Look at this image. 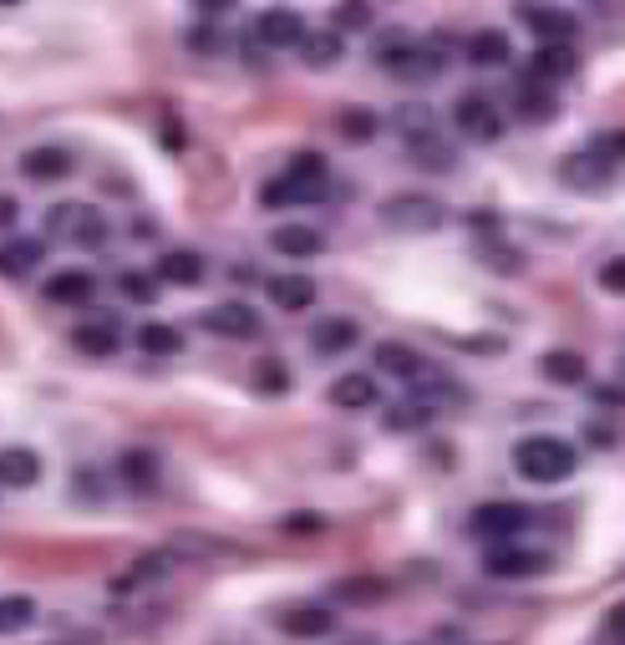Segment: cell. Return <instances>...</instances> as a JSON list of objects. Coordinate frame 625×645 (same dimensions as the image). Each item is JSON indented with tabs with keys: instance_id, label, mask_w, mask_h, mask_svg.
Instances as JSON below:
<instances>
[{
	"instance_id": "obj_31",
	"label": "cell",
	"mask_w": 625,
	"mask_h": 645,
	"mask_svg": "<svg viewBox=\"0 0 625 645\" xmlns=\"http://www.w3.org/2000/svg\"><path fill=\"white\" fill-rule=\"evenodd\" d=\"M372 5H366V0H336V5H330V31H336V36H346V31H372Z\"/></svg>"
},
{
	"instance_id": "obj_5",
	"label": "cell",
	"mask_w": 625,
	"mask_h": 645,
	"mask_svg": "<svg viewBox=\"0 0 625 645\" xmlns=\"http://www.w3.org/2000/svg\"><path fill=\"white\" fill-rule=\"evenodd\" d=\"M483 570H489L493 580H529V574L550 570V559L539 554V549H519L514 539H504V544H493V549H489Z\"/></svg>"
},
{
	"instance_id": "obj_37",
	"label": "cell",
	"mask_w": 625,
	"mask_h": 645,
	"mask_svg": "<svg viewBox=\"0 0 625 645\" xmlns=\"http://www.w3.org/2000/svg\"><path fill=\"white\" fill-rule=\"evenodd\" d=\"M118 285H122V295H128V300H137V306H153V300H158V279H153V275H137V270H128Z\"/></svg>"
},
{
	"instance_id": "obj_9",
	"label": "cell",
	"mask_w": 625,
	"mask_h": 645,
	"mask_svg": "<svg viewBox=\"0 0 625 645\" xmlns=\"http://www.w3.org/2000/svg\"><path fill=\"white\" fill-rule=\"evenodd\" d=\"M458 128H462V138H473V143H493V138H504V112H498L489 97H462Z\"/></svg>"
},
{
	"instance_id": "obj_15",
	"label": "cell",
	"mask_w": 625,
	"mask_h": 645,
	"mask_svg": "<svg viewBox=\"0 0 625 645\" xmlns=\"http://www.w3.org/2000/svg\"><path fill=\"white\" fill-rule=\"evenodd\" d=\"M269 244H275V254H285V260H311V254H321L326 239L315 235L311 224H280V229L269 235Z\"/></svg>"
},
{
	"instance_id": "obj_41",
	"label": "cell",
	"mask_w": 625,
	"mask_h": 645,
	"mask_svg": "<svg viewBox=\"0 0 625 645\" xmlns=\"http://www.w3.org/2000/svg\"><path fill=\"white\" fill-rule=\"evenodd\" d=\"M600 285L611 295H621L625 290V260H605V270H600Z\"/></svg>"
},
{
	"instance_id": "obj_13",
	"label": "cell",
	"mask_w": 625,
	"mask_h": 645,
	"mask_svg": "<svg viewBox=\"0 0 625 645\" xmlns=\"http://www.w3.org/2000/svg\"><path fill=\"white\" fill-rule=\"evenodd\" d=\"M361 341V331H357V321H346V315H326V321H315V331H311V346L321 356H341V351H351Z\"/></svg>"
},
{
	"instance_id": "obj_8",
	"label": "cell",
	"mask_w": 625,
	"mask_h": 645,
	"mask_svg": "<svg viewBox=\"0 0 625 645\" xmlns=\"http://www.w3.org/2000/svg\"><path fill=\"white\" fill-rule=\"evenodd\" d=\"M300 36H305V21L296 11H285V5H275V11L254 21V41L269 46V51H290V46H300Z\"/></svg>"
},
{
	"instance_id": "obj_47",
	"label": "cell",
	"mask_w": 625,
	"mask_h": 645,
	"mask_svg": "<svg viewBox=\"0 0 625 645\" xmlns=\"http://www.w3.org/2000/svg\"><path fill=\"white\" fill-rule=\"evenodd\" d=\"M600 5H605V0H600Z\"/></svg>"
},
{
	"instance_id": "obj_17",
	"label": "cell",
	"mask_w": 625,
	"mask_h": 645,
	"mask_svg": "<svg viewBox=\"0 0 625 645\" xmlns=\"http://www.w3.org/2000/svg\"><path fill=\"white\" fill-rule=\"evenodd\" d=\"M539 377L544 382H560V386H580L590 377V361L580 351H544L539 356Z\"/></svg>"
},
{
	"instance_id": "obj_34",
	"label": "cell",
	"mask_w": 625,
	"mask_h": 645,
	"mask_svg": "<svg viewBox=\"0 0 625 645\" xmlns=\"http://www.w3.org/2000/svg\"><path fill=\"white\" fill-rule=\"evenodd\" d=\"M31 616H36V605H31L26 595H5V600H0V635L31 625Z\"/></svg>"
},
{
	"instance_id": "obj_26",
	"label": "cell",
	"mask_w": 625,
	"mask_h": 645,
	"mask_svg": "<svg viewBox=\"0 0 625 645\" xmlns=\"http://www.w3.org/2000/svg\"><path fill=\"white\" fill-rule=\"evenodd\" d=\"M462 57L473 61V67H504L508 61V36L504 31H473V36L462 41Z\"/></svg>"
},
{
	"instance_id": "obj_39",
	"label": "cell",
	"mask_w": 625,
	"mask_h": 645,
	"mask_svg": "<svg viewBox=\"0 0 625 645\" xmlns=\"http://www.w3.org/2000/svg\"><path fill=\"white\" fill-rule=\"evenodd\" d=\"M428 417H432L428 402H407V407H392L387 411V427H392V432H407V427H422Z\"/></svg>"
},
{
	"instance_id": "obj_20",
	"label": "cell",
	"mask_w": 625,
	"mask_h": 645,
	"mask_svg": "<svg viewBox=\"0 0 625 645\" xmlns=\"http://www.w3.org/2000/svg\"><path fill=\"white\" fill-rule=\"evenodd\" d=\"M92 290H97V279L87 270H57L46 279V300H57V306H82V300H92Z\"/></svg>"
},
{
	"instance_id": "obj_28",
	"label": "cell",
	"mask_w": 625,
	"mask_h": 645,
	"mask_svg": "<svg viewBox=\"0 0 625 645\" xmlns=\"http://www.w3.org/2000/svg\"><path fill=\"white\" fill-rule=\"evenodd\" d=\"M158 275H164L168 285H183V290H189V285H199V279H204V260H199L194 250H173V254H164V260H158Z\"/></svg>"
},
{
	"instance_id": "obj_19",
	"label": "cell",
	"mask_w": 625,
	"mask_h": 645,
	"mask_svg": "<svg viewBox=\"0 0 625 645\" xmlns=\"http://www.w3.org/2000/svg\"><path fill=\"white\" fill-rule=\"evenodd\" d=\"M21 174L36 178V183L67 178V174H72V153H67V147H31L26 158H21Z\"/></svg>"
},
{
	"instance_id": "obj_18",
	"label": "cell",
	"mask_w": 625,
	"mask_h": 645,
	"mask_svg": "<svg viewBox=\"0 0 625 645\" xmlns=\"http://www.w3.org/2000/svg\"><path fill=\"white\" fill-rule=\"evenodd\" d=\"M376 396H382V386L366 377V371H346L341 382H330V402L346 411H361V407H372Z\"/></svg>"
},
{
	"instance_id": "obj_35",
	"label": "cell",
	"mask_w": 625,
	"mask_h": 645,
	"mask_svg": "<svg viewBox=\"0 0 625 645\" xmlns=\"http://www.w3.org/2000/svg\"><path fill=\"white\" fill-rule=\"evenodd\" d=\"M285 178H296V183H326V158L305 147V153L290 158V174H285Z\"/></svg>"
},
{
	"instance_id": "obj_40",
	"label": "cell",
	"mask_w": 625,
	"mask_h": 645,
	"mask_svg": "<svg viewBox=\"0 0 625 645\" xmlns=\"http://www.w3.org/2000/svg\"><path fill=\"white\" fill-rule=\"evenodd\" d=\"M336 595H341L346 605H372V600H382V585H372V580H351V585H336Z\"/></svg>"
},
{
	"instance_id": "obj_23",
	"label": "cell",
	"mask_w": 625,
	"mask_h": 645,
	"mask_svg": "<svg viewBox=\"0 0 625 645\" xmlns=\"http://www.w3.org/2000/svg\"><path fill=\"white\" fill-rule=\"evenodd\" d=\"M41 239H11V244H0V275L5 279H26L36 264H41Z\"/></svg>"
},
{
	"instance_id": "obj_10",
	"label": "cell",
	"mask_w": 625,
	"mask_h": 645,
	"mask_svg": "<svg viewBox=\"0 0 625 645\" xmlns=\"http://www.w3.org/2000/svg\"><path fill=\"white\" fill-rule=\"evenodd\" d=\"M179 570V554L173 549H153V554L133 559L128 570L118 574V589H148V585H164L168 574Z\"/></svg>"
},
{
	"instance_id": "obj_22",
	"label": "cell",
	"mask_w": 625,
	"mask_h": 645,
	"mask_svg": "<svg viewBox=\"0 0 625 645\" xmlns=\"http://www.w3.org/2000/svg\"><path fill=\"white\" fill-rule=\"evenodd\" d=\"M524 26L534 31L539 41H569V31H575V15H569V11H554V5H529V11H524Z\"/></svg>"
},
{
	"instance_id": "obj_42",
	"label": "cell",
	"mask_w": 625,
	"mask_h": 645,
	"mask_svg": "<svg viewBox=\"0 0 625 645\" xmlns=\"http://www.w3.org/2000/svg\"><path fill=\"white\" fill-rule=\"evenodd\" d=\"M219 41H224V36L214 26H194V31H189V46H194V51H219Z\"/></svg>"
},
{
	"instance_id": "obj_16",
	"label": "cell",
	"mask_w": 625,
	"mask_h": 645,
	"mask_svg": "<svg viewBox=\"0 0 625 645\" xmlns=\"http://www.w3.org/2000/svg\"><path fill=\"white\" fill-rule=\"evenodd\" d=\"M376 367L387 371V377H397V382H417V377L428 371V361H422L412 346H402V341H382V346H376Z\"/></svg>"
},
{
	"instance_id": "obj_33",
	"label": "cell",
	"mask_w": 625,
	"mask_h": 645,
	"mask_svg": "<svg viewBox=\"0 0 625 645\" xmlns=\"http://www.w3.org/2000/svg\"><path fill=\"white\" fill-rule=\"evenodd\" d=\"M137 346H143L148 356H179L183 336L173 331V325H143V331H137Z\"/></svg>"
},
{
	"instance_id": "obj_7",
	"label": "cell",
	"mask_w": 625,
	"mask_h": 645,
	"mask_svg": "<svg viewBox=\"0 0 625 645\" xmlns=\"http://www.w3.org/2000/svg\"><path fill=\"white\" fill-rule=\"evenodd\" d=\"M204 325L224 341H254L260 336V310L244 300H219L214 310H204Z\"/></svg>"
},
{
	"instance_id": "obj_29",
	"label": "cell",
	"mask_w": 625,
	"mask_h": 645,
	"mask_svg": "<svg viewBox=\"0 0 625 645\" xmlns=\"http://www.w3.org/2000/svg\"><path fill=\"white\" fill-rule=\"evenodd\" d=\"M122 478H128V488H137V493H153V488H158V457H153L148 447L122 453Z\"/></svg>"
},
{
	"instance_id": "obj_21",
	"label": "cell",
	"mask_w": 625,
	"mask_h": 645,
	"mask_svg": "<svg viewBox=\"0 0 625 645\" xmlns=\"http://www.w3.org/2000/svg\"><path fill=\"white\" fill-rule=\"evenodd\" d=\"M36 478H41V457L31 447H5L0 453V483L5 488H31Z\"/></svg>"
},
{
	"instance_id": "obj_38",
	"label": "cell",
	"mask_w": 625,
	"mask_h": 645,
	"mask_svg": "<svg viewBox=\"0 0 625 645\" xmlns=\"http://www.w3.org/2000/svg\"><path fill=\"white\" fill-rule=\"evenodd\" d=\"M254 386H260V392H265V396H280L285 386H290V382H285V367H280V361H275V356H265V361L254 367Z\"/></svg>"
},
{
	"instance_id": "obj_4",
	"label": "cell",
	"mask_w": 625,
	"mask_h": 645,
	"mask_svg": "<svg viewBox=\"0 0 625 645\" xmlns=\"http://www.w3.org/2000/svg\"><path fill=\"white\" fill-rule=\"evenodd\" d=\"M447 208L432 199V193H397L382 204V224L392 229H402V235H432V229H443Z\"/></svg>"
},
{
	"instance_id": "obj_14",
	"label": "cell",
	"mask_w": 625,
	"mask_h": 645,
	"mask_svg": "<svg viewBox=\"0 0 625 645\" xmlns=\"http://www.w3.org/2000/svg\"><path fill=\"white\" fill-rule=\"evenodd\" d=\"M296 51L305 57V67L326 72V67H336V61L346 57V36H336V31H305Z\"/></svg>"
},
{
	"instance_id": "obj_1",
	"label": "cell",
	"mask_w": 625,
	"mask_h": 645,
	"mask_svg": "<svg viewBox=\"0 0 625 645\" xmlns=\"http://www.w3.org/2000/svg\"><path fill=\"white\" fill-rule=\"evenodd\" d=\"M514 468H519L524 483H565L575 473V447L565 438H524L514 447Z\"/></svg>"
},
{
	"instance_id": "obj_25",
	"label": "cell",
	"mask_w": 625,
	"mask_h": 645,
	"mask_svg": "<svg viewBox=\"0 0 625 645\" xmlns=\"http://www.w3.org/2000/svg\"><path fill=\"white\" fill-rule=\"evenodd\" d=\"M330 625H336V616H330L326 605H300V610L285 616V635H296V641H321Z\"/></svg>"
},
{
	"instance_id": "obj_2",
	"label": "cell",
	"mask_w": 625,
	"mask_h": 645,
	"mask_svg": "<svg viewBox=\"0 0 625 645\" xmlns=\"http://www.w3.org/2000/svg\"><path fill=\"white\" fill-rule=\"evenodd\" d=\"M376 61H382L392 76H402V82H432V76L443 72V51H437V46L402 41V36H387V41L376 46Z\"/></svg>"
},
{
	"instance_id": "obj_12",
	"label": "cell",
	"mask_w": 625,
	"mask_h": 645,
	"mask_svg": "<svg viewBox=\"0 0 625 645\" xmlns=\"http://www.w3.org/2000/svg\"><path fill=\"white\" fill-rule=\"evenodd\" d=\"M575 46L569 41H539L534 61H529V72H534V82H565V76H575Z\"/></svg>"
},
{
	"instance_id": "obj_45",
	"label": "cell",
	"mask_w": 625,
	"mask_h": 645,
	"mask_svg": "<svg viewBox=\"0 0 625 645\" xmlns=\"http://www.w3.org/2000/svg\"><path fill=\"white\" fill-rule=\"evenodd\" d=\"M0 5H15V0H0Z\"/></svg>"
},
{
	"instance_id": "obj_36",
	"label": "cell",
	"mask_w": 625,
	"mask_h": 645,
	"mask_svg": "<svg viewBox=\"0 0 625 645\" xmlns=\"http://www.w3.org/2000/svg\"><path fill=\"white\" fill-rule=\"evenodd\" d=\"M397 122H402L407 143H417V138H432V132H437V118H432V107H402V112H397Z\"/></svg>"
},
{
	"instance_id": "obj_43",
	"label": "cell",
	"mask_w": 625,
	"mask_h": 645,
	"mask_svg": "<svg viewBox=\"0 0 625 645\" xmlns=\"http://www.w3.org/2000/svg\"><path fill=\"white\" fill-rule=\"evenodd\" d=\"M15 219H21V208H15V199H5V193H0V229H11Z\"/></svg>"
},
{
	"instance_id": "obj_6",
	"label": "cell",
	"mask_w": 625,
	"mask_h": 645,
	"mask_svg": "<svg viewBox=\"0 0 625 645\" xmlns=\"http://www.w3.org/2000/svg\"><path fill=\"white\" fill-rule=\"evenodd\" d=\"M524 524H529V509H524V503H483V509H473V518H468V528H473L478 539H493V544L514 539Z\"/></svg>"
},
{
	"instance_id": "obj_44",
	"label": "cell",
	"mask_w": 625,
	"mask_h": 645,
	"mask_svg": "<svg viewBox=\"0 0 625 645\" xmlns=\"http://www.w3.org/2000/svg\"><path fill=\"white\" fill-rule=\"evenodd\" d=\"M204 15H219V11H235V0H194Z\"/></svg>"
},
{
	"instance_id": "obj_27",
	"label": "cell",
	"mask_w": 625,
	"mask_h": 645,
	"mask_svg": "<svg viewBox=\"0 0 625 645\" xmlns=\"http://www.w3.org/2000/svg\"><path fill=\"white\" fill-rule=\"evenodd\" d=\"M72 346L82 356H112L118 351V331H112V321H87L72 331Z\"/></svg>"
},
{
	"instance_id": "obj_3",
	"label": "cell",
	"mask_w": 625,
	"mask_h": 645,
	"mask_svg": "<svg viewBox=\"0 0 625 645\" xmlns=\"http://www.w3.org/2000/svg\"><path fill=\"white\" fill-rule=\"evenodd\" d=\"M615 158H621V138L615 132H605L596 147H580V153H569L565 158V183L569 189H605L615 174Z\"/></svg>"
},
{
	"instance_id": "obj_46",
	"label": "cell",
	"mask_w": 625,
	"mask_h": 645,
	"mask_svg": "<svg viewBox=\"0 0 625 645\" xmlns=\"http://www.w3.org/2000/svg\"><path fill=\"white\" fill-rule=\"evenodd\" d=\"M529 5H534V0H529Z\"/></svg>"
},
{
	"instance_id": "obj_30",
	"label": "cell",
	"mask_w": 625,
	"mask_h": 645,
	"mask_svg": "<svg viewBox=\"0 0 625 645\" xmlns=\"http://www.w3.org/2000/svg\"><path fill=\"white\" fill-rule=\"evenodd\" d=\"M336 132H341L346 143H372L376 132H382V118L366 112V107H341L336 112Z\"/></svg>"
},
{
	"instance_id": "obj_11",
	"label": "cell",
	"mask_w": 625,
	"mask_h": 645,
	"mask_svg": "<svg viewBox=\"0 0 625 645\" xmlns=\"http://www.w3.org/2000/svg\"><path fill=\"white\" fill-rule=\"evenodd\" d=\"M46 224H51V229H61V235H72L76 244H103V239H107V224L97 219V214H87V208H76V204L51 208V214H46Z\"/></svg>"
},
{
	"instance_id": "obj_32",
	"label": "cell",
	"mask_w": 625,
	"mask_h": 645,
	"mask_svg": "<svg viewBox=\"0 0 625 645\" xmlns=\"http://www.w3.org/2000/svg\"><path fill=\"white\" fill-rule=\"evenodd\" d=\"M554 112H560V103H554V92L539 82V87H524L519 92V118L524 122H550Z\"/></svg>"
},
{
	"instance_id": "obj_24",
	"label": "cell",
	"mask_w": 625,
	"mask_h": 645,
	"mask_svg": "<svg viewBox=\"0 0 625 645\" xmlns=\"http://www.w3.org/2000/svg\"><path fill=\"white\" fill-rule=\"evenodd\" d=\"M265 290H269V300H275L280 310H305L315 300V279L311 275H275Z\"/></svg>"
}]
</instances>
